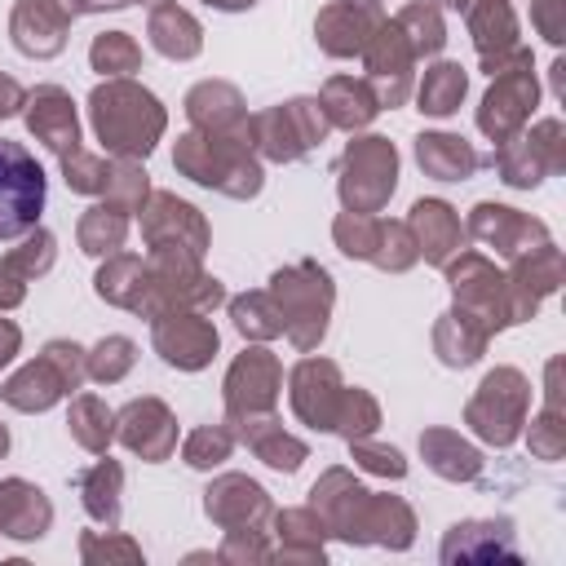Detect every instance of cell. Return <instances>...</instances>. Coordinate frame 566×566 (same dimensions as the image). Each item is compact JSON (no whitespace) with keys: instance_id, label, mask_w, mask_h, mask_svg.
<instances>
[{"instance_id":"1","label":"cell","mask_w":566,"mask_h":566,"mask_svg":"<svg viewBox=\"0 0 566 566\" xmlns=\"http://www.w3.org/2000/svg\"><path fill=\"white\" fill-rule=\"evenodd\" d=\"M44 212V168L18 142L0 137V239L27 234Z\"/></svg>"},{"instance_id":"2","label":"cell","mask_w":566,"mask_h":566,"mask_svg":"<svg viewBox=\"0 0 566 566\" xmlns=\"http://www.w3.org/2000/svg\"><path fill=\"white\" fill-rule=\"evenodd\" d=\"M464 93V80H460V71L455 66H438V75H433V84L424 88V111H433V115H447L451 111V102Z\"/></svg>"}]
</instances>
